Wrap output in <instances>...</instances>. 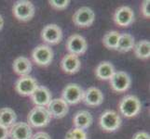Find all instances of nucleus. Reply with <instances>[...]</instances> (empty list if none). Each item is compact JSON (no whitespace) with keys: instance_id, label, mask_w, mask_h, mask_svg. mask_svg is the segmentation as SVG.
Listing matches in <instances>:
<instances>
[{"instance_id":"obj_2","label":"nucleus","mask_w":150,"mask_h":139,"mask_svg":"<svg viewBox=\"0 0 150 139\" xmlns=\"http://www.w3.org/2000/svg\"><path fill=\"white\" fill-rule=\"evenodd\" d=\"M51 119V116L49 113L47 108L35 107L29 112L27 116V122L30 127L42 128L47 126Z\"/></svg>"},{"instance_id":"obj_29","label":"nucleus","mask_w":150,"mask_h":139,"mask_svg":"<svg viewBox=\"0 0 150 139\" xmlns=\"http://www.w3.org/2000/svg\"><path fill=\"white\" fill-rule=\"evenodd\" d=\"M132 139H150V136L146 132H138L133 136Z\"/></svg>"},{"instance_id":"obj_23","label":"nucleus","mask_w":150,"mask_h":139,"mask_svg":"<svg viewBox=\"0 0 150 139\" xmlns=\"http://www.w3.org/2000/svg\"><path fill=\"white\" fill-rule=\"evenodd\" d=\"M134 54L140 59H147L150 57V43L147 40L139 41L133 46Z\"/></svg>"},{"instance_id":"obj_28","label":"nucleus","mask_w":150,"mask_h":139,"mask_svg":"<svg viewBox=\"0 0 150 139\" xmlns=\"http://www.w3.org/2000/svg\"><path fill=\"white\" fill-rule=\"evenodd\" d=\"M31 139H51L49 133L45 132H38L37 133H35L34 136H32Z\"/></svg>"},{"instance_id":"obj_25","label":"nucleus","mask_w":150,"mask_h":139,"mask_svg":"<svg viewBox=\"0 0 150 139\" xmlns=\"http://www.w3.org/2000/svg\"><path fill=\"white\" fill-rule=\"evenodd\" d=\"M65 139H88L87 133L79 128H73L67 132Z\"/></svg>"},{"instance_id":"obj_9","label":"nucleus","mask_w":150,"mask_h":139,"mask_svg":"<svg viewBox=\"0 0 150 139\" xmlns=\"http://www.w3.org/2000/svg\"><path fill=\"white\" fill-rule=\"evenodd\" d=\"M84 90L76 84L67 85L63 92H62V98L68 105H76L79 103L83 98Z\"/></svg>"},{"instance_id":"obj_5","label":"nucleus","mask_w":150,"mask_h":139,"mask_svg":"<svg viewBox=\"0 0 150 139\" xmlns=\"http://www.w3.org/2000/svg\"><path fill=\"white\" fill-rule=\"evenodd\" d=\"M32 58L35 64L41 67H47L53 60V51L47 45H40L33 50Z\"/></svg>"},{"instance_id":"obj_27","label":"nucleus","mask_w":150,"mask_h":139,"mask_svg":"<svg viewBox=\"0 0 150 139\" xmlns=\"http://www.w3.org/2000/svg\"><path fill=\"white\" fill-rule=\"evenodd\" d=\"M141 11L144 18L149 19L150 17V1L149 0H144V1H143Z\"/></svg>"},{"instance_id":"obj_13","label":"nucleus","mask_w":150,"mask_h":139,"mask_svg":"<svg viewBox=\"0 0 150 139\" xmlns=\"http://www.w3.org/2000/svg\"><path fill=\"white\" fill-rule=\"evenodd\" d=\"M47 110L51 117L55 119H62L68 113L69 107L63 98H55L51 99L47 106Z\"/></svg>"},{"instance_id":"obj_22","label":"nucleus","mask_w":150,"mask_h":139,"mask_svg":"<svg viewBox=\"0 0 150 139\" xmlns=\"http://www.w3.org/2000/svg\"><path fill=\"white\" fill-rule=\"evenodd\" d=\"M134 45H135V41H134V38L132 34H120V39H118V43L116 50L122 53L129 52V51L133 49Z\"/></svg>"},{"instance_id":"obj_30","label":"nucleus","mask_w":150,"mask_h":139,"mask_svg":"<svg viewBox=\"0 0 150 139\" xmlns=\"http://www.w3.org/2000/svg\"><path fill=\"white\" fill-rule=\"evenodd\" d=\"M8 129L0 125V139H8Z\"/></svg>"},{"instance_id":"obj_19","label":"nucleus","mask_w":150,"mask_h":139,"mask_svg":"<svg viewBox=\"0 0 150 139\" xmlns=\"http://www.w3.org/2000/svg\"><path fill=\"white\" fill-rule=\"evenodd\" d=\"M12 68L14 73L20 75L21 77L26 76L29 75L31 71H32V63L25 57H19V58L14 59Z\"/></svg>"},{"instance_id":"obj_10","label":"nucleus","mask_w":150,"mask_h":139,"mask_svg":"<svg viewBox=\"0 0 150 139\" xmlns=\"http://www.w3.org/2000/svg\"><path fill=\"white\" fill-rule=\"evenodd\" d=\"M132 85L131 77L125 71H115L110 78L111 88L117 93L126 92Z\"/></svg>"},{"instance_id":"obj_11","label":"nucleus","mask_w":150,"mask_h":139,"mask_svg":"<svg viewBox=\"0 0 150 139\" xmlns=\"http://www.w3.org/2000/svg\"><path fill=\"white\" fill-rule=\"evenodd\" d=\"M41 38L49 45H57L63 39V31L57 24H48L41 31Z\"/></svg>"},{"instance_id":"obj_1","label":"nucleus","mask_w":150,"mask_h":139,"mask_svg":"<svg viewBox=\"0 0 150 139\" xmlns=\"http://www.w3.org/2000/svg\"><path fill=\"white\" fill-rule=\"evenodd\" d=\"M121 114L127 118H133L139 114L141 111L142 105L139 98L135 96H126L120 100L118 104Z\"/></svg>"},{"instance_id":"obj_12","label":"nucleus","mask_w":150,"mask_h":139,"mask_svg":"<svg viewBox=\"0 0 150 139\" xmlns=\"http://www.w3.org/2000/svg\"><path fill=\"white\" fill-rule=\"evenodd\" d=\"M114 22L120 27H129L134 22V13L130 7L118 8L114 14Z\"/></svg>"},{"instance_id":"obj_8","label":"nucleus","mask_w":150,"mask_h":139,"mask_svg":"<svg viewBox=\"0 0 150 139\" xmlns=\"http://www.w3.org/2000/svg\"><path fill=\"white\" fill-rule=\"evenodd\" d=\"M38 87V82L29 75L20 77L15 84V90L23 96H31Z\"/></svg>"},{"instance_id":"obj_15","label":"nucleus","mask_w":150,"mask_h":139,"mask_svg":"<svg viewBox=\"0 0 150 139\" xmlns=\"http://www.w3.org/2000/svg\"><path fill=\"white\" fill-rule=\"evenodd\" d=\"M81 62L79 57L72 54L65 55L61 60V68L67 74H74L79 71Z\"/></svg>"},{"instance_id":"obj_6","label":"nucleus","mask_w":150,"mask_h":139,"mask_svg":"<svg viewBox=\"0 0 150 139\" xmlns=\"http://www.w3.org/2000/svg\"><path fill=\"white\" fill-rule=\"evenodd\" d=\"M95 14L91 8L88 7H82L79 8L73 15V22L76 26L80 28H87L94 22Z\"/></svg>"},{"instance_id":"obj_31","label":"nucleus","mask_w":150,"mask_h":139,"mask_svg":"<svg viewBox=\"0 0 150 139\" xmlns=\"http://www.w3.org/2000/svg\"><path fill=\"white\" fill-rule=\"evenodd\" d=\"M3 26H4V19H3V17L1 16V15H0V31L2 30Z\"/></svg>"},{"instance_id":"obj_3","label":"nucleus","mask_w":150,"mask_h":139,"mask_svg":"<svg viewBox=\"0 0 150 139\" xmlns=\"http://www.w3.org/2000/svg\"><path fill=\"white\" fill-rule=\"evenodd\" d=\"M35 6L27 0H20L15 2L12 7L14 17L20 22H29L35 16Z\"/></svg>"},{"instance_id":"obj_7","label":"nucleus","mask_w":150,"mask_h":139,"mask_svg":"<svg viewBox=\"0 0 150 139\" xmlns=\"http://www.w3.org/2000/svg\"><path fill=\"white\" fill-rule=\"evenodd\" d=\"M66 49L69 54L75 55L76 57L83 55L88 48V43L86 39L80 34H73L66 41Z\"/></svg>"},{"instance_id":"obj_18","label":"nucleus","mask_w":150,"mask_h":139,"mask_svg":"<svg viewBox=\"0 0 150 139\" xmlns=\"http://www.w3.org/2000/svg\"><path fill=\"white\" fill-rule=\"evenodd\" d=\"M93 119L91 114L87 110H80L76 112L73 118V124L75 128H79L81 130L88 129L91 124Z\"/></svg>"},{"instance_id":"obj_17","label":"nucleus","mask_w":150,"mask_h":139,"mask_svg":"<svg viewBox=\"0 0 150 139\" xmlns=\"http://www.w3.org/2000/svg\"><path fill=\"white\" fill-rule=\"evenodd\" d=\"M86 105L90 107H97L100 106L103 101V95L102 91L97 87H90L84 91L83 98Z\"/></svg>"},{"instance_id":"obj_14","label":"nucleus","mask_w":150,"mask_h":139,"mask_svg":"<svg viewBox=\"0 0 150 139\" xmlns=\"http://www.w3.org/2000/svg\"><path fill=\"white\" fill-rule=\"evenodd\" d=\"M32 128L26 122H16L8 129V137L11 139H31Z\"/></svg>"},{"instance_id":"obj_24","label":"nucleus","mask_w":150,"mask_h":139,"mask_svg":"<svg viewBox=\"0 0 150 139\" xmlns=\"http://www.w3.org/2000/svg\"><path fill=\"white\" fill-rule=\"evenodd\" d=\"M120 34L117 32V31H111L105 34V36L103 38V44L106 48L110 50H116L118 39H120Z\"/></svg>"},{"instance_id":"obj_21","label":"nucleus","mask_w":150,"mask_h":139,"mask_svg":"<svg viewBox=\"0 0 150 139\" xmlns=\"http://www.w3.org/2000/svg\"><path fill=\"white\" fill-rule=\"evenodd\" d=\"M17 116L15 111L10 108H3L0 110V125L9 129L16 123Z\"/></svg>"},{"instance_id":"obj_20","label":"nucleus","mask_w":150,"mask_h":139,"mask_svg":"<svg viewBox=\"0 0 150 139\" xmlns=\"http://www.w3.org/2000/svg\"><path fill=\"white\" fill-rule=\"evenodd\" d=\"M115 67L113 66L112 63L108 61H103L99 63L95 69V75L99 80L106 81L110 80V78L115 73Z\"/></svg>"},{"instance_id":"obj_26","label":"nucleus","mask_w":150,"mask_h":139,"mask_svg":"<svg viewBox=\"0 0 150 139\" xmlns=\"http://www.w3.org/2000/svg\"><path fill=\"white\" fill-rule=\"evenodd\" d=\"M51 8L58 10H64L69 6V0H50L49 1Z\"/></svg>"},{"instance_id":"obj_4","label":"nucleus","mask_w":150,"mask_h":139,"mask_svg":"<svg viewBox=\"0 0 150 139\" xmlns=\"http://www.w3.org/2000/svg\"><path fill=\"white\" fill-rule=\"evenodd\" d=\"M99 125L105 132L113 133L120 127L121 118L116 111L106 110L100 116Z\"/></svg>"},{"instance_id":"obj_16","label":"nucleus","mask_w":150,"mask_h":139,"mask_svg":"<svg viewBox=\"0 0 150 139\" xmlns=\"http://www.w3.org/2000/svg\"><path fill=\"white\" fill-rule=\"evenodd\" d=\"M31 99L35 107H47L51 101V94L45 86H38L31 96Z\"/></svg>"}]
</instances>
